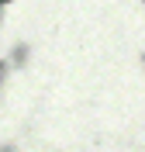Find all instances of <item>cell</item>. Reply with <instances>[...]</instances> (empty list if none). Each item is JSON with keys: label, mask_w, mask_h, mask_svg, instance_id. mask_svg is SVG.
<instances>
[]
</instances>
